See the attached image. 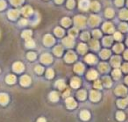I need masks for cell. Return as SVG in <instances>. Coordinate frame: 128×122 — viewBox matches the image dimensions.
Returning <instances> with one entry per match:
<instances>
[{"mask_svg": "<svg viewBox=\"0 0 128 122\" xmlns=\"http://www.w3.org/2000/svg\"><path fill=\"white\" fill-rule=\"evenodd\" d=\"M126 88H125L124 86H119V87L116 89V94H118V95H120V96H123V95H125L126 94Z\"/></svg>", "mask_w": 128, "mask_h": 122, "instance_id": "1", "label": "cell"}, {"mask_svg": "<svg viewBox=\"0 0 128 122\" xmlns=\"http://www.w3.org/2000/svg\"><path fill=\"white\" fill-rule=\"evenodd\" d=\"M103 30L107 33H111L113 31V26L111 25V24H105V25H103Z\"/></svg>", "mask_w": 128, "mask_h": 122, "instance_id": "2", "label": "cell"}, {"mask_svg": "<svg viewBox=\"0 0 128 122\" xmlns=\"http://www.w3.org/2000/svg\"><path fill=\"white\" fill-rule=\"evenodd\" d=\"M90 21H91V25H97V24L99 22V19L97 17H96V16H92V17H91Z\"/></svg>", "mask_w": 128, "mask_h": 122, "instance_id": "3", "label": "cell"}, {"mask_svg": "<svg viewBox=\"0 0 128 122\" xmlns=\"http://www.w3.org/2000/svg\"><path fill=\"white\" fill-rule=\"evenodd\" d=\"M100 97V94L96 92V91H92L91 93V98L92 100H97V99H99Z\"/></svg>", "mask_w": 128, "mask_h": 122, "instance_id": "4", "label": "cell"}, {"mask_svg": "<svg viewBox=\"0 0 128 122\" xmlns=\"http://www.w3.org/2000/svg\"><path fill=\"white\" fill-rule=\"evenodd\" d=\"M84 22H85V20L83 17H76V19H75V23L78 24L80 26H82V25H83Z\"/></svg>", "mask_w": 128, "mask_h": 122, "instance_id": "5", "label": "cell"}, {"mask_svg": "<svg viewBox=\"0 0 128 122\" xmlns=\"http://www.w3.org/2000/svg\"><path fill=\"white\" fill-rule=\"evenodd\" d=\"M22 13H23V14L25 16H28L30 13H32V9L30 6H25L24 9H23V11H22Z\"/></svg>", "mask_w": 128, "mask_h": 122, "instance_id": "6", "label": "cell"}, {"mask_svg": "<svg viewBox=\"0 0 128 122\" xmlns=\"http://www.w3.org/2000/svg\"><path fill=\"white\" fill-rule=\"evenodd\" d=\"M75 55L72 53V52H69V53L68 54V55L66 56V59H67L68 62H73V61L75 60Z\"/></svg>", "mask_w": 128, "mask_h": 122, "instance_id": "7", "label": "cell"}, {"mask_svg": "<svg viewBox=\"0 0 128 122\" xmlns=\"http://www.w3.org/2000/svg\"><path fill=\"white\" fill-rule=\"evenodd\" d=\"M89 6V3H88L87 0H82L81 4H80V7L83 9H87Z\"/></svg>", "mask_w": 128, "mask_h": 122, "instance_id": "8", "label": "cell"}, {"mask_svg": "<svg viewBox=\"0 0 128 122\" xmlns=\"http://www.w3.org/2000/svg\"><path fill=\"white\" fill-rule=\"evenodd\" d=\"M67 105H68V106L72 108V107H74L75 105V103L74 99H72V98H69V99H67Z\"/></svg>", "mask_w": 128, "mask_h": 122, "instance_id": "9", "label": "cell"}, {"mask_svg": "<svg viewBox=\"0 0 128 122\" xmlns=\"http://www.w3.org/2000/svg\"><path fill=\"white\" fill-rule=\"evenodd\" d=\"M111 63H112L114 66H119V63H120V58H119V57H114L113 58V60L111 61Z\"/></svg>", "mask_w": 128, "mask_h": 122, "instance_id": "10", "label": "cell"}, {"mask_svg": "<svg viewBox=\"0 0 128 122\" xmlns=\"http://www.w3.org/2000/svg\"><path fill=\"white\" fill-rule=\"evenodd\" d=\"M95 60H96V58H95V56L92 55H89L86 57V61H87L89 63H94V62H95Z\"/></svg>", "mask_w": 128, "mask_h": 122, "instance_id": "11", "label": "cell"}, {"mask_svg": "<svg viewBox=\"0 0 128 122\" xmlns=\"http://www.w3.org/2000/svg\"><path fill=\"white\" fill-rule=\"evenodd\" d=\"M10 17L12 18V19H15V18H17L18 17V15H19V12L18 11H16V10H14V11H12L11 13H9Z\"/></svg>", "mask_w": 128, "mask_h": 122, "instance_id": "12", "label": "cell"}, {"mask_svg": "<svg viewBox=\"0 0 128 122\" xmlns=\"http://www.w3.org/2000/svg\"><path fill=\"white\" fill-rule=\"evenodd\" d=\"M97 76V72L95 71V70H91V71L89 72V74H88V77L90 79H93L95 78Z\"/></svg>", "mask_w": 128, "mask_h": 122, "instance_id": "13", "label": "cell"}, {"mask_svg": "<svg viewBox=\"0 0 128 122\" xmlns=\"http://www.w3.org/2000/svg\"><path fill=\"white\" fill-rule=\"evenodd\" d=\"M81 118L83 119H88L90 118V113H88V112H86V111L83 112V113H81Z\"/></svg>", "mask_w": 128, "mask_h": 122, "instance_id": "14", "label": "cell"}, {"mask_svg": "<svg viewBox=\"0 0 128 122\" xmlns=\"http://www.w3.org/2000/svg\"><path fill=\"white\" fill-rule=\"evenodd\" d=\"M41 61H43L44 63H50L51 62V56L50 55H44L43 57H41Z\"/></svg>", "mask_w": 128, "mask_h": 122, "instance_id": "15", "label": "cell"}, {"mask_svg": "<svg viewBox=\"0 0 128 122\" xmlns=\"http://www.w3.org/2000/svg\"><path fill=\"white\" fill-rule=\"evenodd\" d=\"M45 42L47 44H51L54 42V40L53 38H52V36H50V35H47V36H46V39H45Z\"/></svg>", "mask_w": 128, "mask_h": 122, "instance_id": "16", "label": "cell"}, {"mask_svg": "<svg viewBox=\"0 0 128 122\" xmlns=\"http://www.w3.org/2000/svg\"><path fill=\"white\" fill-rule=\"evenodd\" d=\"M79 84H80L79 79H77V78H74V79H73V82H72V86H73V87H75V88L78 87Z\"/></svg>", "mask_w": 128, "mask_h": 122, "instance_id": "17", "label": "cell"}, {"mask_svg": "<svg viewBox=\"0 0 128 122\" xmlns=\"http://www.w3.org/2000/svg\"><path fill=\"white\" fill-rule=\"evenodd\" d=\"M117 119H119V120H123V119H125V114H124V113L119 112V113H117Z\"/></svg>", "mask_w": 128, "mask_h": 122, "instance_id": "18", "label": "cell"}, {"mask_svg": "<svg viewBox=\"0 0 128 122\" xmlns=\"http://www.w3.org/2000/svg\"><path fill=\"white\" fill-rule=\"evenodd\" d=\"M126 104H127L126 100H124V99L118 101V105H119V107H125V105H126Z\"/></svg>", "mask_w": 128, "mask_h": 122, "instance_id": "19", "label": "cell"}, {"mask_svg": "<svg viewBox=\"0 0 128 122\" xmlns=\"http://www.w3.org/2000/svg\"><path fill=\"white\" fill-rule=\"evenodd\" d=\"M111 42H112V40H111V38H110V37H107L103 40V43L105 44L106 46H110Z\"/></svg>", "mask_w": 128, "mask_h": 122, "instance_id": "20", "label": "cell"}, {"mask_svg": "<svg viewBox=\"0 0 128 122\" xmlns=\"http://www.w3.org/2000/svg\"><path fill=\"white\" fill-rule=\"evenodd\" d=\"M101 55L103 58H107V57L110 55V51L108 50H103L102 51V53H101Z\"/></svg>", "mask_w": 128, "mask_h": 122, "instance_id": "21", "label": "cell"}, {"mask_svg": "<svg viewBox=\"0 0 128 122\" xmlns=\"http://www.w3.org/2000/svg\"><path fill=\"white\" fill-rule=\"evenodd\" d=\"M91 8L94 10V11H97V10L99 9V4L96 2H94V3L91 4Z\"/></svg>", "mask_w": 128, "mask_h": 122, "instance_id": "22", "label": "cell"}, {"mask_svg": "<svg viewBox=\"0 0 128 122\" xmlns=\"http://www.w3.org/2000/svg\"><path fill=\"white\" fill-rule=\"evenodd\" d=\"M113 76L115 77V78H118L120 76V71H119V69H115L114 71H113Z\"/></svg>", "mask_w": 128, "mask_h": 122, "instance_id": "23", "label": "cell"}, {"mask_svg": "<svg viewBox=\"0 0 128 122\" xmlns=\"http://www.w3.org/2000/svg\"><path fill=\"white\" fill-rule=\"evenodd\" d=\"M83 69V67L82 64H77V65H75V71L80 72V71H82Z\"/></svg>", "mask_w": 128, "mask_h": 122, "instance_id": "24", "label": "cell"}, {"mask_svg": "<svg viewBox=\"0 0 128 122\" xmlns=\"http://www.w3.org/2000/svg\"><path fill=\"white\" fill-rule=\"evenodd\" d=\"M62 24L65 25V26H68V25H69V24L71 23V21H70L69 19H63L62 21Z\"/></svg>", "mask_w": 128, "mask_h": 122, "instance_id": "25", "label": "cell"}, {"mask_svg": "<svg viewBox=\"0 0 128 122\" xmlns=\"http://www.w3.org/2000/svg\"><path fill=\"white\" fill-rule=\"evenodd\" d=\"M100 69L102 70V71H105L108 69V65L105 64V63H102L101 65H100Z\"/></svg>", "mask_w": 128, "mask_h": 122, "instance_id": "26", "label": "cell"}, {"mask_svg": "<svg viewBox=\"0 0 128 122\" xmlns=\"http://www.w3.org/2000/svg\"><path fill=\"white\" fill-rule=\"evenodd\" d=\"M121 18L122 19H128V12H126L125 10H124L121 13Z\"/></svg>", "mask_w": 128, "mask_h": 122, "instance_id": "27", "label": "cell"}, {"mask_svg": "<svg viewBox=\"0 0 128 122\" xmlns=\"http://www.w3.org/2000/svg\"><path fill=\"white\" fill-rule=\"evenodd\" d=\"M123 49V46L122 45H116V47H114V50L116 52H119V51H121Z\"/></svg>", "mask_w": 128, "mask_h": 122, "instance_id": "28", "label": "cell"}, {"mask_svg": "<svg viewBox=\"0 0 128 122\" xmlns=\"http://www.w3.org/2000/svg\"><path fill=\"white\" fill-rule=\"evenodd\" d=\"M103 80H104V84H105L106 86H110L111 85V80H110L109 77H104Z\"/></svg>", "mask_w": 128, "mask_h": 122, "instance_id": "29", "label": "cell"}, {"mask_svg": "<svg viewBox=\"0 0 128 122\" xmlns=\"http://www.w3.org/2000/svg\"><path fill=\"white\" fill-rule=\"evenodd\" d=\"M79 50L81 51V52H84V51H86V47H85V45L81 44L80 47H79Z\"/></svg>", "mask_w": 128, "mask_h": 122, "instance_id": "30", "label": "cell"}, {"mask_svg": "<svg viewBox=\"0 0 128 122\" xmlns=\"http://www.w3.org/2000/svg\"><path fill=\"white\" fill-rule=\"evenodd\" d=\"M22 1H23V0H12L13 4H16V5H19V4H21Z\"/></svg>", "mask_w": 128, "mask_h": 122, "instance_id": "31", "label": "cell"}, {"mask_svg": "<svg viewBox=\"0 0 128 122\" xmlns=\"http://www.w3.org/2000/svg\"><path fill=\"white\" fill-rule=\"evenodd\" d=\"M55 34H57L58 35H62L63 34V32L62 29H60V28H57L55 29Z\"/></svg>", "mask_w": 128, "mask_h": 122, "instance_id": "32", "label": "cell"}, {"mask_svg": "<svg viewBox=\"0 0 128 122\" xmlns=\"http://www.w3.org/2000/svg\"><path fill=\"white\" fill-rule=\"evenodd\" d=\"M120 29H121L122 31H126L127 30V25H125V24H122L121 26H120Z\"/></svg>", "mask_w": 128, "mask_h": 122, "instance_id": "33", "label": "cell"}, {"mask_svg": "<svg viewBox=\"0 0 128 122\" xmlns=\"http://www.w3.org/2000/svg\"><path fill=\"white\" fill-rule=\"evenodd\" d=\"M106 15L108 16V17H111V16H112L113 15V12L111 11V10L108 9V10H107V12H106Z\"/></svg>", "mask_w": 128, "mask_h": 122, "instance_id": "34", "label": "cell"}, {"mask_svg": "<svg viewBox=\"0 0 128 122\" xmlns=\"http://www.w3.org/2000/svg\"><path fill=\"white\" fill-rule=\"evenodd\" d=\"M123 70L125 72H128V63H125L123 65Z\"/></svg>", "mask_w": 128, "mask_h": 122, "instance_id": "35", "label": "cell"}, {"mask_svg": "<svg viewBox=\"0 0 128 122\" xmlns=\"http://www.w3.org/2000/svg\"><path fill=\"white\" fill-rule=\"evenodd\" d=\"M73 6H74V1H73V0H69V4H68V7H69V8H72Z\"/></svg>", "mask_w": 128, "mask_h": 122, "instance_id": "36", "label": "cell"}, {"mask_svg": "<svg viewBox=\"0 0 128 122\" xmlns=\"http://www.w3.org/2000/svg\"><path fill=\"white\" fill-rule=\"evenodd\" d=\"M5 7V4H4V1H0V10L4 9Z\"/></svg>", "mask_w": 128, "mask_h": 122, "instance_id": "37", "label": "cell"}, {"mask_svg": "<svg viewBox=\"0 0 128 122\" xmlns=\"http://www.w3.org/2000/svg\"><path fill=\"white\" fill-rule=\"evenodd\" d=\"M115 39L116 40H120L121 39V34L119 33H116L115 34Z\"/></svg>", "mask_w": 128, "mask_h": 122, "instance_id": "38", "label": "cell"}, {"mask_svg": "<svg viewBox=\"0 0 128 122\" xmlns=\"http://www.w3.org/2000/svg\"><path fill=\"white\" fill-rule=\"evenodd\" d=\"M79 95H81V96H79L80 98H83V97H85V91H81V92L79 93Z\"/></svg>", "mask_w": 128, "mask_h": 122, "instance_id": "39", "label": "cell"}, {"mask_svg": "<svg viewBox=\"0 0 128 122\" xmlns=\"http://www.w3.org/2000/svg\"><path fill=\"white\" fill-rule=\"evenodd\" d=\"M95 87L97 88V89H100V88H101V84H100L99 82H97V83L95 84Z\"/></svg>", "mask_w": 128, "mask_h": 122, "instance_id": "40", "label": "cell"}, {"mask_svg": "<svg viewBox=\"0 0 128 122\" xmlns=\"http://www.w3.org/2000/svg\"><path fill=\"white\" fill-rule=\"evenodd\" d=\"M122 2H123V0H117V1H116V3H117V5H121Z\"/></svg>", "mask_w": 128, "mask_h": 122, "instance_id": "41", "label": "cell"}, {"mask_svg": "<svg viewBox=\"0 0 128 122\" xmlns=\"http://www.w3.org/2000/svg\"><path fill=\"white\" fill-rule=\"evenodd\" d=\"M94 34L95 35H97V36H100V33H99V31H95V33H94Z\"/></svg>", "mask_w": 128, "mask_h": 122, "instance_id": "42", "label": "cell"}, {"mask_svg": "<svg viewBox=\"0 0 128 122\" xmlns=\"http://www.w3.org/2000/svg\"><path fill=\"white\" fill-rule=\"evenodd\" d=\"M125 57L126 58V59H128V51H126L125 53Z\"/></svg>", "mask_w": 128, "mask_h": 122, "instance_id": "43", "label": "cell"}, {"mask_svg": "<svg viewBox=\"0 0 128 122\" xmlns=\"http://www.w3.org/2000/svg\"><path fill=\"white\" fill-rule=\"evenodd\" d=\"M55 1H56L57 3H61V2H62V0H55Z\"/></svg>", "mask_w": 128, "mask_h": 122, "instance_id": "44", "label": "cell"}, {"mask_svg": "<svg viewBox=\"0 0 128 122\" xmlns=\"http://www.w3.org/2000/svg\"><path fill=\"white\" fill-rule=\"evenodd\" d=\"M125 82H126V83L128 84V76L126 77V78H125Z\"/></svg>", "mask_w": 128, "mask_h": 122, "instance_id": "45", "label": "cell"}, {"mask_svg": "<svg viewBox=\"0 0 128 122\" xmlns=\"http://www.w3.org/2000/svg\"><path fill=\"white\" fill-rule=\"evenodd\" d=\"M127 43H128V41H127Z\"/></svg>", "mask_w": 128, "mask_h": 122, "instance_id": "46", "label": "cell"}]
</instances>
